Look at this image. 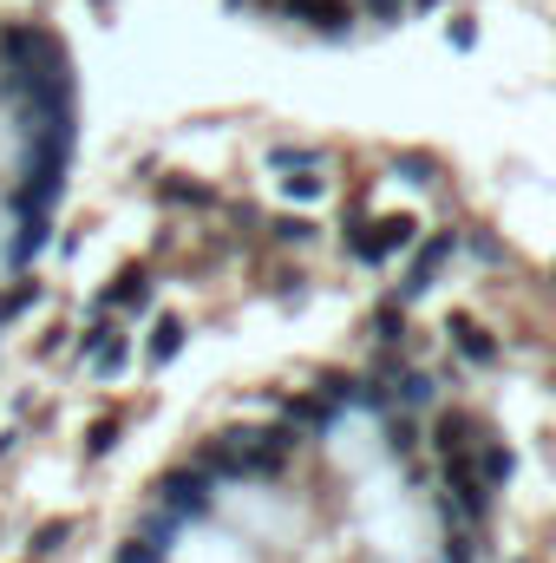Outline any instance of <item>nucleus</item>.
I'll use <instances>...</instances> for the list:
<instances>
[{
  "mask_svg": "<svg viewBox=\"0 0 556 563\" xmlns=\"http://www.w3.org/2000/svg\"><path fill=\"white\" fill-rule=\"evenodd\" d=\"M400 170H407V184H432V157H400Z\"/></svg>",
  "mask_w": 556,
  "mask_h": 563,
  "instance_id": "nucleus-23",
  "label": "nucleus"
},
{
  "mask_svg": "<svg viewBox=\"0 0 556 563\" xmlns=\"http://www.w3.org/2000/svg\"><path fill=\"white\" fill-rule=\"evenodd\" d=\"M66 538H73V525H66V518H59V525H40V531H33V558H53Z\"/></svg>",
  "mask_w": 556,
  "mask_h": 563,
  "instance_id": "nucleus-14",
  "label": "nucleus"
},
{
  "mask_svg": "<svg viewBox=\"0 0 556 563\" xmlns=\"http://www.w3.org/2000/svg\"><path fill=\"white\" fill-rule=\"evenodd\" d=\"M269 164H276V170H301V164H321V151H288V144H281V151H269Z\"/></svg>",
  "mask_w": 556,
  "mask_h": 563,
  "instance_id": "nucleus-19",
  "label": "nucleus"
},
{
  "mask_svg": "<svg viewBox=\"0 0 556 563\" xmlns=\"http://www.w3.org/2000/svg\"><path fill=\"white\" fill-rule=\"evenodd\" d=\"M367 7H374V20H400V7H407V0H367Z\"/></svg>",
  "mask_w": 556,
  "mask_h": 563,
  "instance_id": "nucleus-27",
  "label": "nucleus"
},
{
  "mask_svg": "<svg viewBox=\"0 0 556 563\" xmlns=\"http://www.w3.org/2000/svg\"><path fill=\"white\" fill-rule=\"evenodd\" d=\"M374 328H380V341H407V321H400V301H380V314H374Z\"/></svg>",
  "mask_w": 556,
  "mask_h": 563,
  "instance_id": "nucleus-15",
  "label": "nucleus"
},
{
  "mask_svg": "<svg viewBox=\"0 0 556 563\" xmlns=\"http://www.w3.org/2000/svg\"><path fill=\"white\" fill-rule=\"evenodd\" d=\"M465 432H471V426H465V413H445L432 445H438V452H465Z\"/></svg>",
  "mask_w": 556,
  "mask_h": 563,
  "instance_id": "nucleus-12",
  "label": "nucleus"
},
{
  "mask_svg": "<svg viewBox=\"0 0 556 563\" xmlns=\"http://www.w3.org/2000/svg\"><path fill=\"white\" fill-rule=\"evenodd\" d=\"M445 472H452V492H458V511H465V518H485V505H491V492H485V478L471 472V459H465V452H445Z\"/></svg>",
  "mask_w": 556,
  "mask_h": 563,
  "instance_id": "nucleus-4",
  "label": "nucleus"
},
{
  "mask_svg": "<svg viewBox=\"0 0 556 563\" xmlns=\"http://www.w3.org/2000/svg\"><path fill=\"white\" fill-rule=\"evenodd\" d=\"M112 301H119V308H144V301H151V282H144V269H125L119 295H105V308H112Z\"/></svg>",
  "mask_w": 556,
  "mask_h": 563,
  "instance_id": "nucleus-9",
  "label": "nucleus"
},
{
  "mask_svg": "<svg viewBox=\"0 0 556 563\" xmlns=\"http://www.w3.org/2000/svg\"><path fill=\"white\" fill-rule=\"evenodd\" d=\"M321 190H327V177H314V164H301V170L288 177V197H294V203H314Z\"/></svg>",
  "mask_w": 556,
  "mask_h": 563,
  "instance_id": "nucleus-10",
  "label": "nucleus"
},
{
  "mask_svg": "<svg viewBox=\"0 0 556 563\" xmlns=\"http://www.w3.org/2000/svg\"><path fill=\"white\" fill-rule=\"evenodd\" d=\"M157 197L164 203H184V210H210L216 203V190L210 184H190V177H157Z\"/></svg>",
  "mask_w": 556,
  "mask_h": 563,
  "instance_id": "nucleus-6",
  "label": "nucleus"
},
{
  "mask_svg": "<svg viewBox=\"0 0 556 563\" xmlns=\"http://www.w3.org/2000/svg\"><path fill=\"white\" fill-rule=\"evenodd\" d=\"M354 407H367V413H387V394L367 380V387H354Z\"/></svg>",
  "mask_w": 556,
  "mask_h": 563,
  "instance_id": "nucleus-22",
  "label": "nucleus"
},
{
  "mask_svg": "<svg viewBox=\"0 0 556 563\" xmlns=\"http://www.w3.org/2000/svg\"><path fill=\"white\" fill-rule=\"evenodd\" d=\"M281 420L301 426V432H327V407L321 400H281Z\"/></svg>",
  "mask_w": 556,
  "mask_h": 563,
  "instance_id": "nucleus-8",
  "label": "nucleus"
},
{
  "mask_svg": "<svg viewBox=\"0 0 556 563\" xmlns=\"http://www.w3.org/2000/svg\"><path fill=\"white\" fill-rule=\"evenodd\" d=\"M321 394H327V400H354V380H347V374H321Z\"/></svg>",
  "mask_w": 556,
  "mask_h": 563,
  "instance_id": "nucleus-21",
  "label": "nucleus"
},
{
  "mask_svg": "<svg viewBox=\"0 0 556 563\" xmlns=\"http://www.w3.org/2000/svg\"><path fill=\"white\" fill-rule=\"evenodd\" d=\"M413 236H419L413 217H380V236H354V256H360V263H387V256L407 250Z\"/></svg>",
  "mask_w": 556,
  "mask_h": 563,
  "instance_id": "nucleus-2",
  "label": "nucleus"
},
{
  "mask_svg": "<svg viewBox=\"0 0 556 563\" xmlns=\"http://www.w3.org/2000/svg\"><path fill=\"white\" fill-rule=\"evenodd\" d=\"M504 478H511V452L491 445V452H485V485H504Z\"/></svg>",
  "mask_w": 556,
  "mask_h": 563,
  "instance_id": "nucleus-18",
  "label": "nucleus"
},
{
  "mask_svg": "<svg viewBox=\"0 0 556 563\" xmlns=\"http://www.w3.org/2000/svg\"><path fill=\"white\" fill-rule=\"evenodd\" d=\"M177 347H184V321H177V314H164V321L151 328V361L164 367V361H177Z\"/></svg>",
  "mask_w": 556,
  "mask_h": 563,
  "instance_id": "nucleus-7",
  "label": "nucleus"
},
{
  "mask_svg": "<svg viewBox=\"0 0 556 563\" xmlns=\"http://www.w3.org/2000/svg\"><path fill=\"white\" fill-rule=\"evenodd\" d=\"M40 243H46V217H26V230L13 236V250H7V256H13V263H26V256H33Z\"/></svg>",
  "mask_w": 556,
  "mask_h": 563,
  "instance_id": "nucleus-11",
  "label": "nucleus"
},
{
  "mask_svg": "<svg viewBox=\"0 0 556 563\" xmlns=\"http://www.w3.org/2000/svg\"><path fill=\"white\" fill-rule=\"evenodd\" d=\"M269 230H276L281 243H308V236H314V230H308L301 217H281V223H269Z\"/></svg>",
  "mask_w": 556,
  "mask_h": 563,
  "instance_id": "nucleus-20",
  "label": "nucleus"
},
{
  "mask_svg": "<svg viewBox=\"0 0 556 563\" xmlns=\"http://www.w3.org/2000/svg\"><path fill=\"white\" fill-rule=\"evenodd\" d=\"M157 505H164L170 518H210V478L190 472V465H170V472L157 478Z\"/></svg>",
  "mask_w": 556,
  "mask_h": 563,
  "instance_id": "nucleus-1",
  "label": "nucleus"
},
{
  "mask_svg": "<svg viewBox=\"0 0 556 563\" xmlns=\"http://www.w3.org/2000/svg\"><path fill=\"white\" fill-rule=\"evenodd\" d=\"M471 250H478V256H485V263H504V243H498V236H485V230H478V236H471Z\"/></svg>",
  "mask_w": 556,
  "mask_h": 563,
  "instance_id": "nucleus-24",
  "label": "nucleus"
},
{
  "mask_svg": "<svg viewBox=\"0 0 556 563\" xmlns=\"http://www.w3.org/2000/svg\"><path fill=\"white\" fill-rule=\"evenodd\" d=\"M170 551L157 544V538H132V544H119V563H164Z\"/></svg>",
  "mask_w": 556,
  "mask_h": 563,
  "instance_id": "nucleus-13",
  "label": "nucleus"
},
{
  "mask_svg": "<svg viewBox=\"0 0 556 563\" xmlns=\"http://www.w3.org/2000/svg\"><path fill=\"white\" fill-rule=\"evenodd\" d=\"M112 445H119V420H99L92 432H86V452H92V459H105Z\"/></svg>",
  "mask_w": 556,
  "mask_h": 563,
  "instance_id": "nucleus-16",
  "label": "nucleus"
},
{
  "mask_svg": "<svg viewBox=\"0 0 556 563\" xmlns=\"http://www.w3.org/2000/svg\"><path fill=\"white\" fill-rule=\"evenodd\" d=\"M445 334L458 341V354H465V361H498V341H491L485 328H471V314H452V321H445Z\"/></svg>",
  "mask_w": 556,
  "mask_h": 563,
  "instance_id": "nucleus-5",
  "label": "nucleus"
},
{
  "mask_svg": "<svg viewBox=\"0 0 556 563\" xmlns=\"http://www.w3.org/2000/svg\"><path fill=\"white\" fill-rule=\"evenodd\" d=\"M125 367V341H112V347H99V374H119Z\"/></svg>",
  "mask_w": 556,
  "mask_h": 563,
  "instance_id": "nucleus-25",
  "label": "nucleus"
},
{
  "mask_svg": "<svg viewBox=\"0 0 556 563\" xmlns=\"http://www.w3.org/2000/svg\"><path fill=\"white\" fill-rule=\"evenodd\" d=\"M445 40H452V46H458V53H465V46H471V40H478V26H471V20H452V33H445Z\"/></svg>",
  "mask_w": 556,
  "mask_h": 563,
  "instance_id": "nucleus-26",
  "label": "nucleus"
},
{
  "mask_svg": "<svg viewBox=\"0 0 556 563\" xmlns=\"http://www.w3.org/2000/svg\"><path fill=\"white\" fill-rule=\"evenodd\" d=\"M400 400L407 407H432V374H407L400 380Z\"/></svg>",
  "mask_w": 556,
  "mask_h": 563,
  "instance_id": "nucleus-17",
  "label": "nucleus"
},
{
  "mask_svg": "<svg viewBox=\"0 0 556 563\" xmlns=\"http://www.w3.org/2000/svg\"><path fill=\"white\" fill-rule=\"evenodd\" d=\"M452 250H458V236H452V230H438V236H432V243L413 256V276L400 282V295H393V301H413V295H425V288H432V269H438Z\"/></svg>",
  "mask_w": 556,
  "mask_h": 563,
  "instance_id": "nucleus-3",
  "label": "nucleus"
},
{
  "mask_svg": "<svg viewBox=\"0 0 556 563\" xmlns=\"http://www.w3.org/2000/svg\"><path fill=\"white\" fill-rule=\"evenodd\" d=\"M413 7H438V0H413Z\"/></svg>",
  "mask_w": 556,
  "mask_h": 563,
  "instance_id": "nucleus-28",
  "label": "nucleus"
}]
</instances>
